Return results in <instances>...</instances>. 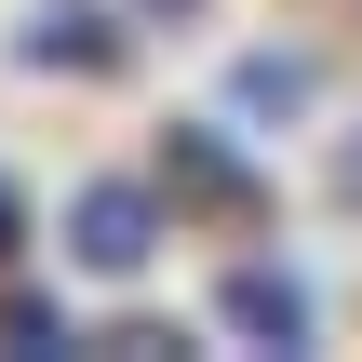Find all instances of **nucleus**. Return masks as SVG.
I'll use <instances>...</instances> for the list:
<instances>
[{"mask_svg":"<svg viewBox=\"0 0 362 362\" xmlns=\"http://www.w3.org/2000/svg\"><path fill=\"white\" fill-rule=\"evenodd\" d=\"M0 242H13V188H0Z\"/></svg>","mask_w":362,"mask_h":362,"instance_id":"nucleus-3","label":"nucleus"},{"mask_svg":"<svg viewBox=\"0 0 362 362\" xmlns=\"http://www.w3.org/2000/svg\"><path fill=\"white\" fill-rule=\"evenodd\" d=\"M67 228H81V269H148V228L161 215H148V188H81Z\"/></svg>","mask_w":362,"mask_h":362,"instance_id":"nucleus-2","label":"nucleus"},{"mask_svg":"<svg viewBox=\"0 0 362 362\" xmlns=\"http://www.w3.org/2000/svg\"><path fill=\"white\" fill-rule=\"evenodd\" d=\"M215 322L255 336V349H296V336H309V296H296L282 269H228V282H215Z\"/></svg>","mask_w":362,"mask_h":362,"instance_id":"nucleus-1","label":"nucleus"}]
</instances>
